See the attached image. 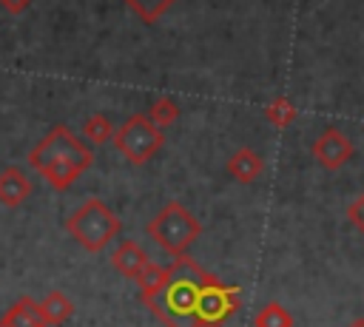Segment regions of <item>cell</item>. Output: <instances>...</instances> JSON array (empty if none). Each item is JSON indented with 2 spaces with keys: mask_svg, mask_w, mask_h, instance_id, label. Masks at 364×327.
<instances>
[{
  "mask_svg": "<svg viewBox=\"0 0 364 327\" xmlns=\"http://www.w3.org/2000/svg\"><path fill=\"white\" fill-rule=\"evenodd\" d=\"M208 279L210 273L196 259L179 256L168 264L165 287L142 301L165 327H196V301Z\"/></svg>",
  "mask_w": 364,
  "mask_h": 327,
  "instance_id": "6da1fadb",
  "label": "cell"
},
{
  "mask_svg": "<svg viewBox=\"0 0 364 327\" xmlns=\"http://www.w3.org/2000/svg\"><path fill=\"white\" fill-rule=\"evenodd\" d=\"M65 230L80 242V247H85L88 253H100L114 242V236H119L122 219L100 196H88L65 219Z\"/></svg>",
  "mask_w": 364,
  "mask_h": 327,
  "instance_id": "7a4b0ae2",
  "label": "cell"
},
{
  "mask_svg": "<svg viewBox=\"0 0 364 327\" xmlns=\"http://www.w3.org/2000/svg\"><path fill=\"white\" fill-rule=\"evenodd\" d=\"M145 233H148L165 253H171L173 259H179V256H188L191 245L202 236V225H199V219H196L182 202L171 199L154 219H148Z\"/></svg>",
  "mask_w": 364,
  "mask_h": 327,
  "instance_id": "3957f363",
  "label": "cell"
},
{
  "mask_svg": "<svg viewBox=\"0 0 364 327\" xmlns=\"http://www.w3.org/2000/svg\"><path fill=\"white\" fill-rule=\"evenodd\" d=\"M165 145L162 128H156L145 114H131L117 131H114V148L131 162V165H145L159 154Z\"/></svg>",
  "mask_w": 364,
  "mask_h": 327,
  "instance_id": "277c9868",
  "label": "cell"
},
{
  "mask_svg": "<svg viewBox=\"0 0 364 327\" xmlns=\"http://www.w3.org/2000/svg\"><path fill=\"white\" fill-rule=\"evenodd\" d=\"M54 159H71V162H82L85 168H91L94 151H91L85 142H80V136H74L68 125H54V128L28 151V165H31L34 171H40V168H46V165L54 162Z\"/></svg>",
  "mask_w": 364,
  "mask_h": 327,
  "instance_id": "5b68a950",
  "label": "cell"
},
{
  "mask_svg": "<svg viewBox=\"0 0 364 327\" xmlns=\"http://www.w3.org/2000/svg\"><path fill=\"white\" fill-rule=\"evenodd\" d=\"M239 307H242V290L236 284L219 282L210 273L196 301V327H222Z\"/></svg>",
  "mask_w": 364,
  "mask_h": 327,
  "instance_id": "8992f818",
  "label": "cell"
},
{
  "mask_svg": "<svg viewBox=\"0 0 364 327\" xmlns=\"http://www.w3.org/2000/svg\"><path fill=\"white\" fill-rule=\"evenodd\" d=\"M310 154H313V159H316L321 168L338 171V168H344V165L353 159L355 148H353V142H350L338 128H324V131L313 139Z\"/></svg>",
  "mask_w": 364,
  "mask_h": 327,
  "instance_id": "52a82bcc",
  "label": "cell"
},
{
  "mask_svg": "<svg viewBox=\"0 0 364 327\" xmlns=\"http://www.w3.org/2000/svg\"><path fill=\"white\" fill-rule=\"evenodd\" d=\"M111 264H114V270H117L119 276L136 282V279L142 276V270L151 264V259H148V253H145L136 242H119V245L114 247V253H111Z\"/></svg>",
  "mask_w": 364,
  "mask_h": 327,
  "instance_id": "ba28073f",
  "label": "cell"
},
{
  "mask_svg": "<svg viewBox=\"0 0 364 327\" xmlns=\"http://www.w3.org/2000/svg\"><path fill=\"white\" fill-rule=\"evenodd\" d=\"M31 196V179L23 173V168H3L0 171V205L6 208H20Z\"/></svg>",
  "mask_w": 364,
  "mask_h": 327,
  "instance_id": "9c48e42d",
  "label": "cell"
},
{
  "mask_svg": "<svg viewBox=\"0 0 364 327\" xmlns=\"http://www.w3.org/2000/svg\"><path fill=\"white\" fill-rule=\"evenodd\" d=\"M228 173L236 179V182H242V185H250V182H256L262 173H264V159L253 151V148H236L230 156H228Z\"/></svg>",
  "mask_w": 364,
  "mask_h": 327,
  "instance_id": "30bf717a",
  "label": "cell"
},
{
  "mask_svg": "<svg viewBox=\"0 0 364 327\" xmlns=\"http://www.w3.org/2000/svg\"><path fill=\"white\" fill-rule=\"evenodd\" d=\"M9 327H48L40 316V301H34L31 296H20L3 316H0Z\"/></svg>",
  "mask_w": 364,
  "mask_h": 327,
  "instance_id": "8fae6325",
  "label": "cell"
},
{
  "mask_svg": "<svg viewBox=\"0 0 364 327\" xmlns=\"http://www.w3.org/2000/svg\"><path fill=\"white\" fill-rule=\"evenodd\" d=\"M71 313H74V301H71L63 290H48L46 299L40 301V316H43V321H46L48 327L65 324V321L71 318Z\"/></svg>",
  "mask_w": 364,
  "mask_h": 327,
  "instance_id": "7c38bea8",
  "label": "cell"
},
{
  "mask_svg": "<svg viewBox=\"0 0 364 327\" xmlns=\"http://www.w3.org/2000/svg\"><path fill=\"white\" fill-rule=\"evenodd\" d=\"M296 117H299L296 105H293L287 97H282V94L273 97V100L264 105V119H267L270 125H276V128H287V125H293Z\"/></svg>",
  "mask_w": 364,
  "mask_h": 327,
  "instance_id": "4fadbf2b",
  "label": "cell"
},
{
  "mask_svg": "<svg viewBox=\"0 0 364 327\" xmlns=\"http://www.w3.org/2000/svg\"><path fill=\"white\" fill-rule=\"evenodd\" d=\"M293 313L279 304V301H267L256 316H253V327H293Z\"/></svg>",
  "mask_w": 364,
  "mask_h": 327,
  "instance_id": "5bb4252c",
  "label": "cell"
},
{
  "mask_svg": "<svg viewBox=\"0 0 364 327\" xmlns=\"http://www.w3.org/2000/svg\"><path fill=\"white\" fill-rule=\"evenodd\" d=\"M134 14H136V20L139 23H145V26H154L176 0H122Z\"/></svg>",
  "mask_w": 364,
  "mask_h": 327,
  "instance_id": "9a60e30c",
  "label": "cell"
},
{
  "mask_svg": "<svg viewBox=\"0 0 364 327\" xmlns=\"http://www.w3.org/2000/svg\"><path fill=\"white\" fill-rule=\"evenodd\" d=\"M114 122L105 117V114H91V117H85V122H82V136L91 142V145H102V142H108V139H114Z\"/></svg>",
  "mask_w": 364,
  "mask_h": 327,
  "instance_id": "2e32d148",
  "label": "cell"
},
{
  "mask_svg": "<svg viewBox=\"0 0 364 327\" xmlns=\"http://www.w3.org/2000/svg\"><path fill=\"white\" fill-rule=\"evenodd\" d=\"M156 128H168L176 122L179 117V105L171 100V97H156L151 105H148V114H145Z\"/></svg>",
  "mask_w": 364,
  "mask_h": 327,
  "instance_id": "e0dca14e",
  "label": "cell"
},
{
  "mask_svg": "<svg viewBox=\"0 0 364 327\" xmlns=\"http://www.w3.org/2000/svg\"><path fill=\"white\" fill-rule=\"evenodd\" d=\"M347 219H350V222L364 233V191H361V193L347 205Z\"/></svg>",
  "mask_w": 364,
  "mask_h": 327,
  "instance_id": "ac0fdd59",
  "label": "cell"
},
{
  "mask_svg": "<svg viewBox=\"0 0 364 327\" xmlns=\"http://www.w3.org/2000/svg\"><path fill=\"white\" fill-rule=\"evenodd\" d=\"M0 6H3L6 11H11V14H23V11L31 6V0H0Z\"/></svg>",
  "mask_w": 364,
  "mask_h": 327,
  "instance_id": "d6986e66",
  "label": "cell"
},
{
  "mask_svg": "<svg viewBox=\"0 0 364 327\" xmlns=\"http://www.w3.org/2000/svg\"><path fill=\"white\" fill-rule=\"evenodd\" d=\"M347 327H364V316H361V318H353Z\"/></svg>",
  "mask_w": 364,
  "mask_h": 327,
  "instance_id": "ffe728a7",
  "label": "cell"
},
{
  "mask_svg": "<svg viewBox=\"0 0 364 327\" xmlns=\"http://www.w3.org/2000/svg\"><path fill=\"white\" fill-rule=\"evenodd\" d=\"M0 327H9V324H6V321H3V318H0Z\"/></svg>",
  "mask_w": 364,
  "mask_h": 327,
  "instance_id": "44dd1931",
  "label": "cell"
}]
</instances>
